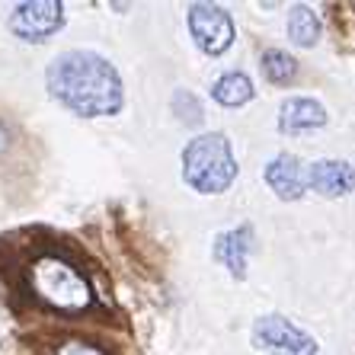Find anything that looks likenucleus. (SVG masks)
<instances>
[{
    "label": "nucleus",
    "mask_w": 355,
    "mask_h": 355,
    "mask_svg": "<svg viewBox=\"0 0 355 355\" xmlns=\"http://www.w3.org/2000/svg\"><path fill=\"white\" fill-rule=\"evenodd\" d=\"M29 288L42 304L64 311V314H80L93 304V288L87 275L74 263L61 257H39L29 266Z\"/></svg>",
    "instance_id": "3"
},
{
    "label": "nucleus",
    "mask_w": 355,
    "mask_h": 355,
    "mask_svg": "<svg viewBox=\"0 0 355 355\" xmlns=\"http://www.w3.org/2000/svg\"><path fill=\"white\" fill-rule=\"evenodd\" d=\"M327 109L323 103L311 96H288L279 106V132L282 135H304L314 132V128H323L327 125Z\"/></svg>",
    "instance_id": "10"
},
{
    "label": "nucleus",
    "mask_w": 355,
    "mask_h": 355,
    "mask_svg": "<svg viewBox=\"0 0 355 355\" xmlns=\"http://www.w3.org/2000/svg\"><path fill=\"white\" fill-rule=\"evenodd\" d=\"M7 26L19 42H33V45L49 42L55 33L64 29V3H58V0H26V3H17Z\"/></svg>",
    "instance_id": "6"
},
{
    "label": "nucleus",
    "mask_w": 355,
    "mask_h": 355,
    "mask_svg": "<svg viewBox=\"0 0 355 355\" xmlns=\"http://www.w3.org/2000/svg\"><path fill=\"white\" fill-rule=\"evenodd\" d=\"M7 148H10V132H7V125L0 122V154H3Z\"/></svg>",
    "instance_id": "16"
},
{
    "label": "nucleus",
    "mask_w": 355,
    "mask_h": 355,
    "mask_svg": "<svg viewBox=\"0 0 355 355\" xmlns=\"http://www.w3.org/2000/svg\"><path fill=\"white\" fill-rule=\"evenodd\" d=\"M186 23H189L192 42L198 45V51H205L211 58L224 55L237 39L231 13L218 3H192L189 13H186Z\"/></svg>",
    "instance_id": "5"
},
{
    "label": "nucleus",
    "mask_w": 355,
    "mask_h": 355,
    "mask_svg": "<svg viewBox=\"0 0 355 355\" xmlns=\"http://www.w3.org/2000/svg\"><path fill=\"white\" fill-rule=\"evenodd\" d=\"M263 74L269 83H275V87H288L291 80L297 77V61L291 58L288 51H282V49H269L263 51Z\"/></svg>",
    "instance_id": "13"
},
{
    "label": "nucleus",
    "mask_w": 355,
    "mask_h": 355,
    "mask_svg": "<svg viewBox=\"0 0 355 355\" xmlns=\"http://www.w3.org/2000/svg\"><path fill=\"white\" fill-rule=\"evenodd\" d=\"M250 339L259 352L269 355H320V343L307 330H301L295 320L282 314H263L257 317Z\"/></svg>",
    "instance_id": "4"
},
{
    "label": "nucleus",
    "mask_w": 355,
    "mask_h": 355,
    "mask_svg": "<svg viewBox=\"0 0 355 355\" xmlns=\"http://www.w3.org/2000/svg\"><path fill=\"white\" fill-rule=\"evenodd\" d=\"M250 250H253V224H240L215 237V259L231 272V279H247Z\"/></svg>",
    "instance_id": "7"
},
{
    "label": "nucleus",
    "mask_w": 355,
    "mask_h": 355,
    "mask_svg": "<svg viewBox=\"0 0 355 355\" xmlns=\"http://www.w3.org/2000/svg\"><path fill=\"white\" fill-rule=\"evenodd\" d=\"M211 96L221 106L237 109V106H247L250 99L257 96V90H253V80L243 71H227V74H221L211 83Z\"/></svg>",
    "instance_id": "11"
},
{
    "label": "nucleus",
    "mask_w": 355,
    "mask_h": 355,
    "mask_svg": "<svg viewBox=\"0 0 355 355\" xmlns=\"http://www.w3.org/2000/svg\"><path fill=\"white\" fill-rule=\"evenodd\" d=\"M45 87L55 103L80 119H109L125 106V83L116 64L96 51H61L45 71Z\"/></svg>",
    "instance_id": "1"
},
{
    "label": "nucleus",
    "mask_w": 355,
    "mask_h": 355,
    "mask_svg": "<svg viewBox=\"0 0 355 355\" xmlns=\"http://www.w3.org/2000/svg\"><path fill=\"white\" fill-rule=\"evenodd\" d=\"M173 112L182 119V122H189V125H198V122H202V106H198V99L192 96L189 90H176V96H173Z\"/></svg>",
    "instance_id": "14"
},
{
    "label": "nucleus",
    "mask_w": 355,
    "mask_h": 355,
    "mask_svg": "<svg viewBox=\"0 0 355 355\" xmlns=\"http://www.w3.org/2000/svg\"><path fill=\"white\" fill-rule=\"evenodd\" d=\"M304 180L323 198H343L355 189V170L346 160H314Z\"/></svg>",
    "instance_id": "9"
},
{
    "label": "nucleus",
    "mask_w": 355,
    "mask_h": 355,
    "mask_svg": "<svg viewBox=\"0 0 355 355\" xmlns=\"http://www.w3.org/2000/svg\"><path fill=\"white\" fill-rule=\"evenodd\" d=\"M266 186L275 192V198L282 202H297L307 192V180L301 170V160L295 154H275L266 166Z\"/></svg>",
    "instance_id": "8"
},
{
    "label": "nucleus",
    "mask_w": 355,
    "mask_h": 355,
    "mask_svg": "<svg viewBox=\"0 0 355 355\" xmlns=\"http://www.w3.org/2000/svg\"><path fill=\"white\" fill-rule=\"evenodd\" d=\"M320 17H317L311 7H291L288 10V39L295 42V45H301V49H311V45H317L320 42Z\"/></svg>",
    "instance_id": "12"
},
{
    "label": "nucleus",
    "mask_w": 355,
    "mask_h": 355,
    "mask_svg": "<svg viewBox=\"0 0 355 355\" xmlns=\"http://www.w3.org/2000/svg\"><path fill=\"white\" fill-rule=\"evenodd\" d=\"M182 180L198 196H221L237 180V157L224 132H205L182 148Z\"/></svg>",
    "instance_id": "2"
},
{
    "label": "nucleus",
    "mask_w": 355,
    "mask_h": 355,
    "mask_svg": "<svg viewBox=\"0 0 355 355\" xmlns=\"http://www.w3.org/2000/svg\"><path fill=\"white\" fill-rule=\"evenodd\" d=\"M55 355H109V352H103V349L87 343V339H64V343L55 349Z\"/></svg>",
    "instance_id": "15"
}]
</instances>
